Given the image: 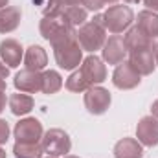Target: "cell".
I'll return each mask as SVG.
<instances>
[{"label":"cell","mask_w":158,"mask_h":158,"mask_svg":"<svg viewBox=\"0 0 158 158\" xmlns=\"http://www.w3.org/2000/svg\"><path fill=\"white\" fill-rule=\"evenodd\" d=\"M77 40L83 52H98L107 40V30L103 26V15H94L92 20H86L77 30Z\"/></svg>","instance_id":"cell-1"},{"label":"cell","mask_w":158,"mask_h":158,"mask_svg":"<svg viewBox=\"0 0 158 158\" xmlns=\"http://www.w3.org/2000/svg\"><path fill=\"white\" fill-rule=\"evenodd\" d=\"M52 48H53L55 63L63 70H76L83 63V48L77 40V35L66 40H61V42L53 44Z\"/></svg>","instance_id":"cell-2"},{"label":"cell","mask_w":158,"mask_h":158,"mask_svg":"<svg viewBox=\"0 0 158 158\" xmlns=\"http://www.w3.org/2000/svg\"><path fill=\"white\" fill-rule=\"evenodd\" d=\"M39 30H40V35L48 40L52 46L61 42V40H66L70 37L77 35V30L74 26H70L64 20L63 15H59V17H42Z\"/></svg>","instance_id":"cell-3"},{"label":"cell","mask_w":158,"mask_h":158,"mask_svg":"<svg viewBox=\"0 0 158 158\" xmlns=\"http://www.w3.org/2000/svg\"><path fill=\"white\" fill-rule=\"evenodd\" d=\"M132 22H134V13L129 6H123V4H112L103 13V26L112 35L123 33L125 30L131 28Z\"/></svg>","instance_id":"cell-4"},{"label":"cell","mask_w":158,"mask_h":158,"mask_svg":"<svg viewBox=\"0 0 158 158\" xmlns=\"http://www.w3.org/2000/svg\"><path fill=\"white\" fill-rule=\"evenodd\" d=\"M40 145L48 156H63L72 149V140L63 129H50L42 134Z\"/></svg>","instance_id":"cell-5"},{"label":"cell","mask_w":158,"mask_h":158,"mask_svg":"<svg viewBox=\"0 0 158 158\" xmlns=\"http://www.w3.org/2000/svg\"><path fill=\"white\" fill-rule=\"evenodd\" d=\"M110 101H112L110 92L107 88L99 86V85H94L85 92V107L94 116L105 114L109 110V107H110Z\"/></svg>","instance_id":"cell-6"},{"label":"cell","mask_w":158,"mask_h":158,"mask_svg":"<svg viewBox=\"0 0 158 158\" xmlns=\"http://www.w3.org/2000/svg\"><path fill=\"white\" fill-rule=\"evenodd\" d=\"M13 134H15V140L19 143H39L42 140V123L35 118H24L20 119L15 129H13Z\"/></svg>","instance_id":"cell-7"},{"label":"cell","mask_w":158,"mask_h":158,"mask_svg":"<svg viewBox=\"0 0 158 158\" xmlns=\"http://www.w3.org/2000/svg\"><path fill=\"white\" fill-rule=\"evenodd\" d=\"M79 70H81L83 77L88 81L90 86H94V85H101V83L107 79V66H105L103 59H99V57L94 55V53H90L88 57L83 59Z\"/></svg>","instance_id":"cell-8"},{"label":"cell","mask_w":158,"mask_h":158,"mask_svg":"<svg viewBox=\"0 0 158 158\" xmlns=\"http://www.w3.org/2000/svg\"><path fill=\"white\" fill-rule=\"evenodd\" d=\"M112 83L119 90H132L142 83V76L132 68V64L129 61L119 63L112 74Z\"/></svg>","instance_id":"cell-9"},{"label":"cell","mask_w":158,"mask_h":158,"mask_svg":"<svg viewBox=\"0 0 158 158\" xmlns=\"http://www.w3.org/2000/svg\"><path fill=\"white\" fill-rule=\"evenodd\" d=\"M127 46H125V40L121 35H112L105 40L103 48H101V55H103V61L109 63V64H116L125 61L127 57Z\"/></svg>","instance_id":"cell-10"},{"label":"cell","mask_w":158,"mask_h":158,"mask_svg":"<svg viewBox=\"0 0 158 158\" xmlns=\"http://www.w3.org/2000/svg\"><path fill=\"white\" fill-rule=\"evenodd\" d=\"M13 85L19 92H24V94H37L42 90V72L37 70H20L17 72V76L13 79Z\"/></svg>","instance_id":"cell-11"},{"label":"cell","mask_w":158,"mask_h":158,"mask_svg":"<svg viewBox=\"0 0 158 158\" xmlns=\"http://www.w3.org/2000/svg\"><path fill=\"white\" fill-rule=\"evenodd\" d=\"M136 138L145 147L158 145V119L155 116H143L136 125Z\"/></svg>","instance_id":"cell-12"},{"label":"cell","mask_w":158,"mask_h":158,"mask_svg":"<svg viewBox=\"0 0 158 158\" xmlns=\"http://www.w3.org/2000/svg\"><path fill=\"white\" fill-rule=\"evenodd\" d=\"M0 59L7 68L20 66V61L24 59V48L15 39H6L0 42Z\"/></svg>","instance_id":"cell-13"},{"label":"cell","mask_w":158,"mask_h":158,"mask_svg":"<svg viewBox=\"0 0 158 158\" xmlns=\"http://www.w3.org/2000/svg\"><path fill=\"white\" fill-rule=\"evenodd\" d=\"M129 63L132 64V68L140 74V76H149L155 72L156 61L153 55V50H136V52H129Z\"/></svg>","instance_id":"cell-14"},{"label":"cell","mask_w":158,"mask_h":158,"mask_svg":"<svg viewBox=\"0 0 158 158\" xmlns=\"http://www.w3.org/2000/svg\"><path fill=\"white\" fill-rule=\"evenodd\" d=\"M125 46H127V52H136V50H153L155 46V39H151L149 35H145L138 26L134 28H129L127 33H125Z\"/></svg>","instance_id":"cell-15"},{"label":"cell","mask_w":158,"mask_h":158,"mask_svg":"<svg viewBox=\"0 0 158 158\" xmlns=\"http://www.w3.org/2000/svg\"><path fill=\"white\" fill-rule=\"evenodd\" d=\"M22 11L17 6H6L0 9V33H11L19 28Z\"/></svg>","instance_id":"cell-16"},{"label":"cell","mask_w":158,"mask_h":158,"mask_svg":"<svg viewBox=\"0 0 158 158\" xmlns=\"http://www.w3.org/2000/svg\"><path fill=\"white\" fill-rule=\"evenodd\" d=\"M48 64V55H46V50L39 46V44H31L26 53H24V66L28 70H44Z\"/></svg>","instance_id":"cell-17"},{"label":"cell","mask_w":158,"mask_h":158,"mask_svg":"<svg viewBox=\"0 0 158 158\" xmlns=\"http://www.w3.org/2000/svg\"><path fill=\"white\" fill-rule=\"evenodd\" d=\"M114 158H142L143 147L136 138H123L114 145Z\"/></svg>","instance_id":"cell-18"},{"label":"cell","mask_w":158,"mask_h":158,"mask_svg":"<svg viewBox=\"0 0 158 158\" xmlns=\"http://www.w3.org/2000/svg\"><path fill=\"white\" fill-rule=\"evenodd\" d=\"M7 103H9V110L15 116H26V114H30L33 110V105H35L33 98L30 94H24V92L11 94L9 99H7Z\"/></svg>","instance_id":"cell-19"},{"label":"cell","mask_w":158,"mask_h":158,"mask_svg":"<svg viewBox=\"0 0 158 158\" xmlns=\"http://www.w3.org/2000/svg\"><path fill=\"white\" fill-rule=\"evenodd\" d=\"M136 26L151 39H158V13L151 11V9L140 11L136 17Z\"/></svg>","instance_id":"cell-20"},{"label":"cell","mask_w":158,"mask_h":158,"mask_svg":"<svg viewBox=\"0 0 158 158\" xmlns=\"http://www.w3.org/2000/svg\"><path fill=\"white\" fill-rule=\"evenodd\" d=\"M64 17V20L74 26V28H81L85 22H86V17H88V11L81 6H66L61 13Z\"/></svg>","instance_id":"cell-21"},{"label":"cell","mask_w":158,"mask_h":158,"mask_svg":"<svg viewBox=\"0 0 158 158\" xmlns=\"http://www.w3.org/2000/svg\"><path fill=\"white\" fill-rule=\"evenodd\" d=\"M13 155L17 158H42L44 149L39 143H19L15 142L13 145Z\"/></svg>","instance_id":"cell-22"},{"label":"cell","mask_w":158,"mask_h":158,"mask_svg":"<svg viewBox=\"0 0 158 158\" xmlns=\"http://www.w3.org/2000/svg\"><path fill=\"white\" fill-rule=\"evenodd\" d=\"M63 86V77L57 70H44L42 72V90L44 94H55Z\"/></svg>","instance_id":"cell-23"},{"label":"cell","mask_w":158,"mask_h":158,"mask_svg":"<svg viewBox=\"0 0 158 158\" xmlns=\"http://www.w3.org/2000/svg\"><path fill=\"white\" fill-rule=\"evenodd\" d=\"M66 90H70V92H76V94H81V92H86L88 88H90V85H88V81L83 77V74H81V70H76V72H72L70 74V77L66 79Z\"/></svg>","instance_id":"cell-24"},{"label":"cell","mask_w":158,"mask_h":158,"mask_svg":"<svg viewBox=\"0 0 158 158\" xmlns=\"http://www.w3.org/2000/svg\"><path fill=\"white\" fill-rule=\"evenodd\" d=\"M64 2L63 0H46V6L42 7V15L44 17H59L64 9Z\"/></svg>","instance_id":"cell-25"},{"label":"cell","mask_w":158,"mask_h":158,"mask_svg":"<svg viewBox=\"0 0 158 158\" xmlns=\"http://www.w3.org/2000/svg\"><path fill=\"white\" fill-rule=\"evenodd\" d=\"M81 6H85L86 11H99L101 7H105L107 4L103 0H81Z\"/></svg>","instance_id":"cell-26"},{"label":"cell","mask_w":158,"mask_h":158,"mask_svg":"<svg viewBox=\"0 0 158 158\" xmlns=\"http://www.w3.org/2000/svg\"><path fill=\"white\" fill-rule=\"evenodd\" d=\"M9 140V123L6 119H0V145H4Z\"/></svg>","instance_id":"cell-27"},{"label":"cell","mask_w":158,"mask_h":158,"mask_svg":"<svg viewBox=\"0 0 158 158\" xmlns=\"http://www.w3.org/2000/svg\"><path fill=\"white\" fill-rule=\"evenodd\" d=\"M6 101H7V98H6V81H0V112L6 109Z\"/></svg>","instance_id":"cell-28"},{"label":"cell","mask_w":158,"mask_h":158,"mask_svg":"<svg viewBox=\"0 0 158 158\" xmlns=\"http://www.w3.org/2000/svg\"><path fill=\"white\" fill-rule=\"evenodd\" d=\"M7 76H9V68H7V66L2 63V59H0V81H6Z\"/></svg>","instance_id":"cell-29"},{"label":"cell","mask_w":158,"mask_h":158,"mask_svg":"<svg viewBox=\"0 0 158 158\" xmlns=\"http://www.w3.org/2000/svg\"><path fill=\"white\" fill-rule=\"evenodd\" d=\"M143 4L147 6V9H151V11L158 13V0H143Z\"/></svg>","instance_id":"cell-30"},{"label":"cell","mask_w":158,"mask_h":158,"mask_svg":"<svg viewBox=\"0 0 158 158\" xmlns=\"http://www.w3.org/2000/svg\"><path fill=\"white\" fill-rule=\"evenodd\" d=\"M151 116H155V118L158 119V99L151 105Z\"/></svg>","instance_id":"cell-31"},{"label":"cell","mask_w":158,"mask_h":158,"mask_svg":"<svg viewBox=\"0 0 158 158\" xmlns=\"http://www.w3.org/2000/svg\"><path fill=\"white\" fill-rule=\"evenodd\" d=\"M153 55H155V61H156V66H158V40H155V46H153Z\"/></svg>","instance_id":"cell-32"},{"label":"cell","mask_w":158,"mask_h":158,"mask_svg":"<svg viewBox=\"0 0 158 158\" xmlns=\"http://www.w3.org/2000/svg\"><path fill=\"white\" fill-rule=\"evenodd\" d=\"M66 6H79L81 4V0H63Z\"/></svg>","instance_id":"cell-33"},{"label":"cell","mask_w":158,"mask_h":158,"mask_svg":"<svg viewBox=\"0 0 158 158\" xmlns=\"http://www.w3.org/2000/svg\"><path fill=\"white\" fill-rule=\"evenodd\" d=\"M7 2H9V0H0V9H2V7H6V6H7Z\"/></svg>","instance_id":"cell-34"},{"label":"cell","mask_w":158,"mask_h":158,"mask_svg":"<svg viewBox=\"0 0 158 158\" xmlns=\"http://www.w3.org/2000/svg\"><path fill=\"white\" fill-rule=\"evenodd\" d=\"M0 158H6V151H4L2 147H0Z\"/></svg>","instance_id":"cell-35"},{"label":"cell","mask_w":158,"mask_h":158,"mask_svg":"<svg viewBox=\"0 0 158 158\" xmlns=\"http://www.w3.org/2000/svg\"><path fill=\"white\" fill-rule=\"evenodd\" d=\"M103 2H105V4H116L118 0H103Z\"/></svg>","instance_id":"cell-36"},{"label":"cell","mask_w":158,"mask_h":158,"mask_svg":"<svg viewBox=\"0 0 158 158\" xmlns=\"http://www.w3.org/2000/svg\"><path fill=\"white\" fill-rule=\"evenodd\" d=\"M123 2H127V4H136V2H140V0H123Z\"/></svg>","instance_id":"cell-37"},{"label":"cell","mask_w":158,"mask_h":158,"mask_svg":"<svg viewBox=\"0 0 158 158\" xmlns=\"http://www.w3.org/2000/svg\"><path fill=\"white\" fill-rule=\"evenodd\" d=\"M64 158H79V156H74V155H66Z\"/></svg>","instance_id":"cell-38"},{"label":"cell","mask_w":158,"mask_h":158,"mask_svg":"<svg viewBox=\"0 0 158 158\" xmlns=\"http://www.w3.org/2000/svg\"><path fill=\"white\" fill-rule=\"evenodd\" d=\"M48 158H57V156H48Z\"/></svg>","instance_id":"cell-39"}]
</instances>
